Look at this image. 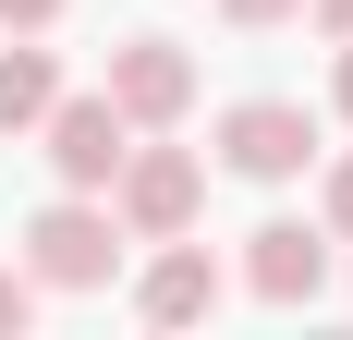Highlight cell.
Segmentation results:
<instances>
[{
    "instance_id": "obj_1",
    "label": "cell",
    "mask_w": 353,
    "mask_h": 340,
    "mask_svg": "<svg viewBox=\"0 0 353 340\" xmlns=\"http://www.w3.org/2000/svg\"><path fill=\"white\" fill-rule=\"evenodd\" d=\"M195 206H208V158H195V146H159V134L122 146V170H110V219H122V243L195 231Z\"/></svg>"
},
{
    "instance_id": "obj_14",
    "label": "cell",
    "mask_w": 353,
    "mask_h": 340,
    "mask_svg": "<svg viewBox=\"0 0 353 340\" xmlns=\"http://www.w3.org/2000/svg\"><path fill=\"white\" fill-rule=\"evenodd\" d=\"M232 25H292V0H219Z\"/></svg>"
},
{
    "instance_id": "obj_7",
    "label": "cell",
    "mask_w": 353,
    "mask_h": 340,
    "mask_svg": "<svg viewBox=\"0 0 353 340\" xmlns=\"http://www.w3.org/2000/svg\"><path fill=\"white\" fill-rule=\"evenodd\" d=\"M219 292H232L219 255L195 231H171L159 255H146V279H134V316H146V328H195V316H219Z\"/></svg>"
},
{
    "instance_id": "obj_12",
    "label": "cell",
    "mask_w": 353,
    "mask_h": 340,
    "mask_svg": "<svg viewBox=\"0 0 353 340\" xmlns=\"http://www.w3.org/2000/svg\"><path fill=\"white\" fill-rule=\"evenodd\" d=\"M292 12H305L317 36H353V0H292Z\"/></svg>"
},
{
    "instance_id": "obj_10",
    "label": "cell",
    "mask_w": 353,
    "mask_h": 340,
    "mask_svg": "<svg viewBox=\"0 0 353 340\" xmlns=\"http://www.w3.org/2000/svg\"><path fill=\"white\" fill-rule=\"evenodd\" d=\"M37 328V279H25V255H12V268H0V340H25Z\"/></svg>"
},
{
    "instance_id": "obj_5",
    "label": "cell",
    "mask_w": 353,
    "mask_h": 340,
    "mask_svg": "<svg viewBox=\"0 0 353 340\" xmlns=\"http://www.w3.org/2000/svg\"><path fill=\"white\" fill-rule=\"evenodd\" d=\"M49 170H61V195H110V170H122V146H134V122L110 109V85L98 98H49Z\"/></svg>"
},
{
    "instance_id": "obj_9",
    "label": "cell",
    "mask_w": 353,
    "mask_h": 340,
    "mask_svg": "<svg viewBox=\"0 0 353 340\" xmlns=\"http://www.w3.org/2000/svg\"><path fill=\"white\" fill-rule=\"evenodd\" d=\"M317 231L353 243V158H329V182H317Z\"/></svg>"
},
{
    "instance_id": "obj_8",
    "label": "cell",
    "mask_w": 353,
    "mask_h": 340,
    "mask_svg": "<svg viewBox=\"0 0 353 340\" xmlns=\"http://www.w3.org/2000/svg\"><path fill=\"white\" fill-rule=\"evenodd\" d=\"M49 98H61V61L12 36V49H0V134H37V122H49Z\"/></svg>"
},
{
    "instance_id": "obj_13",
    "label": "cell",
    "mask_w": 353,
    "mask_h": 340,
    "mask_svg": "<svg viewBox=\"0 0 353 340\" xmlns=\"http://www.w3.org/2000/svg\"><path fill=\"white\" fill-rule=\"evenodd\" d=\"M329 49H341V61H329V109L353 122V36H329Z\"/></svg>"
},
{
    "instance_id": "obj_3",
    "label": "cell",
    "mask_w": 353,
    "mask_h": 340,
    "mask_svg": "<svg viewBox=\"0 0 353 340\" xmlns=\"http://www.w3.org/2000/svg\"><path fill=\"white\" fill-rule=\"evenodd\" d=\"M219 170H244V182L317 170V109H305V98H232V109H219Z\"/></svg>"
},
{
    "instance_id": "obj_6",
    "label": "cell",
    "mask_w": 353,
    "mask_h": 340,
    "mask_svg": "<svg viewBox=\"0 0 353 340\" xmlns=\"http://www.w3.org/2000/svg\"><path fill=\"white\" fill-rule=\"evenodd\" d=\"M244 292H256V304H317V292H329V231L256 219V231H244Z\"/></svg>"
},
{
    "instance_id": "obj_2",
    "label": "cell",
    "mask_w": 353,
    "mask_h": 340,
    "mask_svg": "<svg viewBox=\"0 0 353 340\" xmlns=\"http://www.w3.org/2000/svg\"><path fill=\"white\" fill-rule=\"evenodd\" d=\"M110 268H122V219L98 195H49L25 219V279L37 292H110Z\"/></svg>"
},
{
    "instance_id": "obj_4",
    "label": "cell",
    "mask_w": 353,
    "mask_h": 340,
    "mask_svg": "<svg viewBox=\"0 0 353 340\" xmlns=\"http://www.w3.org/2000/svg\"><path fill=\"white\" fill-rule=\"evenodd\" d=\"M110 109H122L134 134H171L183 109H195V49H183V36H122V49H110Z\"/></svg>"
},
{
    "instance_id": "obj_11",
    "label": "cell",
    "mask_w": 353,
    "mask_h": 340,
    "mask_svg": "<svg viewBox=\"0 0 353 340\" xmlns=\"http://www.w3.org/2000/svg\"><path fill=\"white\" fill-rule=\"evenodd\" d=\"M37 25H61V0H0V36H37Z\"/></svg>"
}]
</instances>
